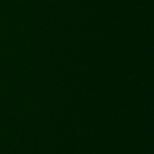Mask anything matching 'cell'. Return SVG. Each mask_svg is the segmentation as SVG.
Here are the masks:
<instances>
[]
</instances>
